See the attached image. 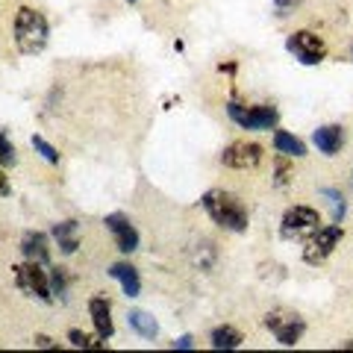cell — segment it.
Returning <instances> with one entry per match:
<instances>
[{
	"instance_id": "obj_1",
	"label": "cell",
	"mask_w": 353,
	"mask_h": 353,
	"mask_svg": "<svg viewBox=\"0 0 353 353\" xmlns=\"http://www.w3.org/2000/svg\"><path fill=\"white\" fill-rule=\"evenodd\" d=\"M201 206L206 209V215L212 218L221 230H227V233H245V230L250 227L248 206L241 203L233 192H224V189L206 192Z\"/></svg>"
},
{
	"instance_id": "obj_2",
	"label": "cell",
	"mask_w": 353,
	"mask_h": 353,
	"mask_svg": "<svg viewBox=\"0 0 353 353\" xmlns=\"http://www.w3.org/2000/svg\"><path fill=\"white\" fill-rule=\"evenodd\" d=\"M48 36H50L48 18L32 6H21L15 12V27H12L15 48L24 53V57H39V53L48 48Z\"/></svg>"
},
{
	"instance_id": "obj_3",
	"label": "cell",
	"mask_w": 353,
	"mask_h": 353,
	"mask_svg": "<svg viewBox=\"0 0 353 353\" xmlns=\"http://www.w3.org/2000/svg\"><path fill=\"white\" fill-rule=\"evenodd\" d=\"M227 115L233 118L241 130H250V132L277 130V121H280L277 106H268V103L245 106V103H239V101H230L227 103Z\"/></svg>"
},
{
	"instance_id": "obj_4",
	"label": "cell",
	"mask_w": 353,
	"mask_h": 353,
	"mask_svg": "<svg viewBox=\"0 0 353 353\" xmlns=\"http://www.w3.org/2000/svg\"><path fill=\"white\" fill-rule=\"evenodd\" d=\"M12 271H15V285L27 297H36V301H41V303H53V301H57L53 292H50V274L44 271V265L27 259L24 265H15Z\"/></svg>"
},
{
	"instance_id": "obj_5",
	"label": "cell",
	"mask_w": 353,
	"mask_h": 353,
	"mask_svg": "<svg viewBox=\"0 0 353 353\" xmlns=\"http://www.w3.org/2000/svg\"><path fill=\"white\" fill-rule=\"evenodd\" d=\"M318 227H321V215H318V209L297 203V206L285 209V215L280 221V236L285 241H301V239L312 236Z\"/></svg>"
},
{
	"instance_id": "obj_6",
	"label": "cell",
	"mask_w": 353,
	"mask_h": 353,
	"mask_svg": "<svg viewBox=\"0 0 353 353\" xmlns=\"http://www.w3.org/2000/svg\"><path fill=\"white\" fill-rule=\"evenodd\" d=\"M265 327L271 330V336L277 339L283 347H294L306 333V321L297 312H289V309H274V312H268L265 315Z\"/></svg>"
},
{
	"instance_id": "obj_7",
	"label": "cell",
	"mask_w": 353,
	"mask_h": 353,
	"mask_svg": "<svg viewBox=\"0 0 353 353\" xmlns=\"http://www.w3.org/2000/svg\"><path fill=\"white\" fill-rule=\"evenodd\" d=\"M285 50H289L301 65H321L327 59V44H324V39L315 36V32H309V30L292 32V36L285 39Z\"/></svg>"
},
{
	"instance_id": "obj_8",
	"label": "cell",
	"mask_w": 353,
	"mask_h": 353,
	"mask_svg": "<svg viewBox=\"0 0 353 353\" xmlns=\"http://www.w3.org/2000/svg\"><path fill=\"white\" fill-rule=\"evenodd\" d=\"M341 239H345V230L341 224H330V227H318L312 236H309L306 248H303V259L309 265H321L324 259L333 256V250L341 245Z\"/></svg>"
},
{
	"instance_id": "obj_9",
	"label": "cell",
	"mask_w": 353,
	"mask_h": 353,
	"mask_svg": "<svg viewBox=\"0 0 353 353\" xmlns=\"http://www.w3.org/2000/svg\"><path fill=\"white\" fill-rule=\"evenodd\" d=\"M221 162H224L227 168H236V171L256 168L262 162V148L256 141H233V145L221 153Z\"/></svg>"
},
{
	"instance_id": "obj_10",
	"label": "cell",
	"mask_w": 353,
	"mask_h": 353,
	"mask_svg": "<svg viewBox=\"0 0 353 353\" xmlns=\"http://www.w3.org/2000/svg\"><path fill=\"white\" fill-rule=\"evenodd\" d=\"M103 224H106L109 233H112L115 248H118L121 253H136V250H139V230L132 227V221H130L127 215L112 212V215L103 218Z\"/></svg>"
},
{
	"instance_id": "obj_11",
	"label": "cell",
	"mask_w": 353,
	"mask_h": 353,
	"mask_svg": "<svg viewBox=\"0 0 353 353\" xmlns=\"http://www.w3.org/2000/svg\"><path fill=\"white\" fill-rule=\"evenodd\" d=\"M88 315H92V324L97 330L101 339H112L115 336V321H112V306H109L106 297H92L88 301Z\"/></svg>"
},
{
	"instance_id": "obj_12",
	"label": "cell",
	"mask_w": 353,
	"mask_h": 353,
	"mask_svg": "<svg viewBox=\"0 0 353 353\" xmlns=\"http://www.w3.org/2000/svg\"><path fill=\"white\" fill-rule=\"evenodd\" d=\"M21 253L30 259V262H39V265H48L50 262V248H48V236L39 233V230H30L21 239Z\"/></svg>"
},
{
	"instance_id": "obj_13",
	"label": "cell",
	"mask_w": 353,
	"mask_h": 353,
	"mask_svg": "<svg viewBox=\"0 0 353 353\" xmlns=\"http://www.w3.org/2000/svg\"><path fill=\"white\" fill-rule=\"evenodd\" d=\"M315 148L324 153V157H336V153L341 150V145H345V130H341L339 124H327V127H318L315 130Z\"/></svg>"
},
{
	"instance_id": "obj_14",
	"label": "cell",
	"mask_w": 353,
	"mask_h": 353,
	"mask_svg": "<svg viewBox=\"0 0 353 353\" xmlns=\"http://www.w3.org/2000/svg\"><path fill=\"white\" fill-rule=\"evenodd\" d=\"M53 239H57V245L65 256H74L80 250V224L77 221H59L53 227Z\"/></svg>"
},
{
	"instance_id": "obj_15",
	"label": "cell",
	"mask_w": 353,
	"mask_h": 353,
	"mask_svg": "<svg viewBox=\"0 0 353 353\" xmlns=\"http://www.w3.org/2000/svg\"><path fill=\"white\" fill-rule=\"evenodd\" d=\"M109 277H115L121 283V289H124L127 297H139L141 292V280H139V271L132 268L127 262H115L112 268H109Z\"/></svg>"
},
{
	"instance_id": "obj_16",
	"label": "cell",
	"mask_w": 353,
	"mask_h": 353,
	"mask_svg": "<svg viewBox=\"0 0 353 353\" xmlns=\"http://www.w3.org/2000/svg\"><path fill=\"white\" fill-rule=\"evenodd\" d=\"M127 324H130L132 333L141 336V339H157V336H159V324H157V318H153L150 312H145V309H130Z\"/></svg>"
},
{
	"instance_id": "obj_17",
	"label": "cell",
	"mask_w": 353,
	"mask_h": 353,
	"mask_svg": "<svg viewBox=\"0 0 353 353\" xmlns=\"http://www.w3.org/2000/svg\"><path fill=\"white\" fill-rule=\"evenodd\" d=\"M274 150L280 153V157H294V159H301L306 157V145L297 136H292V132H285V130H274Z\"/></svg>"
},
{
	"instance_id": "obj_18",
	"label": "cell",
	"mask_w": 353,
	"mask_h": 353,
	"mask_svg": "<svg viewBox=\"0 0 353 353\" xmlns=\"http://www.w3.org/2000/svg\"><path fill=\"white\" fill-rule=\"evenodd\" d=\"M241 341H245V336H241L236 327H230V324L215 327L212 336H209V345H212L215 350H236V347H241Z\"/></svg>"
},
{
	"instance_id": "obj_19",
	"label": "cell",
	"mask_w": 353,
	"mask_h": 353,
	"mask_svg": "<svg viewBox=\"0 0 353 353\" xmlns=\"http://www.w3.org/2000/svg\"><path fill=\"white\" fill-rule=\"evenodd\" d=\"M68 341H71V347H80V350H106V339L88 336L83 330H68Z\"/></svg>"
},
{
	"instance_id": "obj_20",
	"label": "cell",
	"mask_w": 353,
	"mask_h": 353,
	"mask_svg": "<svg viewBox=\"0 0 353 353\" xmlns=\"http://www.w3.org/2000/svg\"><path fill=\"white\" fill-rule=\"evenodd\" d=\"M32 148H36V153L44 159V162H50V165H59V150L53 148V145H48L41 136H32Z\"/></svg>"
},
{
	"instance_id": "obj_21",
	"label": "cell",
	"mask_w": 353,
	"mask_h": 353,
	"mask_svg": "<svg viewBox=\"0 0 353 353\" xmlns=\"http://www.w3.org/2000/svg\"><path fill=\"white\" fill-rule=\"evenodd\" d=\"M321 194L330 201V206H333V218H336V224H341V218H345V212H347L345 197H341L336 189H321Z\"/></svg>"
},
{
	"instance_id": "obj_22",
	"label": "cell",
	"mask_w": 353,
	"mask_h": 353,
	"mask_svg": "<svg viewBox=\"0 0 353 353\" xmlns=\"http://www.w3.org/2000/svg\"><path fill=\"white\" fill-rule=\"evenodd\" d=\"M50 292H53V297H62V301H65V294H68V277H65V268H53V274H50Z\"/></svg>"
},
{
	"instance_id": "obj_23",
	"label": "cell",
	"mask_w": 353,
	"mask_h": 353,
	"mask_svg": "<svg viewBox=\"0 0 353 353\" xmlns=\"http://www.w3.org/2000/svg\"><path fill=\"white\" fill-rule=\"evenodd\" d=\"M12 162H15V148L6 139V132L0 130V165H12Z\"/></svg>"
},
{
	"instance_id": "obj_24",
	"label": "cell",
	"mask_w": 353,
	"mask_h": 353,
	"mask_svg": "<svg viewBox=\"0 0 353 353\" xmlns=\"http://www.w3.org/2000/svg\"><path fill=\"white\" fill-rule=\"evenodd\" d=\"M32 345H36V347H44V350H57V347H59L50 336H36V339H32Z\"/></svg>"
},
{
	"instance_id": "obj_25",
	"label": "cell",
	"mask_w": 353,
	"mask_h": 353,
	"mask_svg": "<svg viewBox=\"0 0 353 353\" xmlns=\"http://www.w3.org/2000/svg\"><path fill=\"white\" fill-rule=\"evenodd\" d=\"M171 347H180V350H192V347H194V339H192V336H180L176 341H171Z\"/></svg>"
},
{
	"instance_id": "obj_26",
	"label": "cell",
	"mask_w": 353,
	"mask_h": 353,
	"mask_svg": "<svg viewBox=\"0 0 353 353\" xmlns=\"http://www.w3.org/2000/svg\"><path fill=\"white\" fill-rule=\"evenodd\" d=\"M297 3V0H274V9H277V12L280 15H285V12H289V9Z\"/></svg>"
},
{
	"instance_id": "obj_27",
	"label": "cell",
	"mask_w": 353,
	"mask_h": 353,
	"mask_svg": "<svg viewBox=\"0 0 353 353\" xmlns=\"http://www.w3.org/2000/svg\"><path fill=\"white\" fill-rule=\"evenodd\" d=\"M277 174H280V176H277V185H285V183H289V168H285V162L277 165Z\"/></svg>"
},
{
	"instance_id": "obj_28",
	"label": "cell",
	"mask_w": 353,
	"mask_h": 353,
	"mask_svg": "<svg viewBox=\"0 0 353 353\" xmlns=\"http://www.w3.org/2000/svg\"><path fill=\"white\" fill-rule=\"evenodd\" d=\"M341 347H345V350H353V341H345V345H341Z\"/></svg>"
},
{
	"instance_id": "obj_29",
	"label": "cell",
	"mask_w": 353,
	"mask_h": 353,
	"mask_svg": "<svg viewBox=\"0 0 353 353\" xmlns=\"http://www.w3.org/2000/svg\"><path fill=\"white\" fill-rule=\"evenodd\" d=\"M127 3H136V0H127Z\"/></svg>"
}]
</instances>
